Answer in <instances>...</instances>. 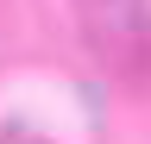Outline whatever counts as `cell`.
I'll return each mask as SVG.
<instances>
[{
  "instance_id": "cell-1",
  "label": "cell",
  "mask_w": 151,
  "mask_h": 144,
  "mask_svg": "<svg viewBox=\"0 0 151 144\" xmlns=\"http://www.w3.org/2000/svg\"><path fill=\"white\" fill-rule=\"evenodd\" d=\"M0 144H44V138H25V132H6V138H0Z\"/></svg>"
}]
</instances>
